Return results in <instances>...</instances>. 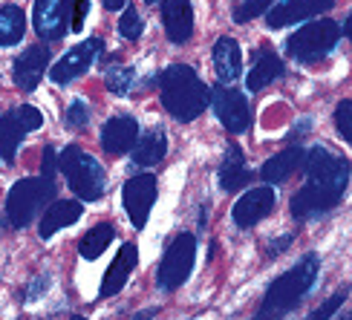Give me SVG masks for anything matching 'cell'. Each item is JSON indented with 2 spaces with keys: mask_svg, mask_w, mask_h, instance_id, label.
Listing matches in <instances>:
<instances>
[{
  "mask_svg": "<svg viewBox=\"0 0 352 320\" xmlns=\"http://www.w3.org/2000/svg\"><path fill=\"white\" fill-rule=\"evenodd\" d=\"M50 69V47H29L12 64V78L23 93H32Z\"/></svg>",
  "mask_w": 352,
  "mask_h": 320,
  "instance_id": "cell-16",
  "label": "cell"
},
{
  "mask_svg": "<svg viewBox=\"0 0 352 320\" xmlns=\"http://www.w3.org/2000/svg\"><path fill=\"white\" fill-rule=\"evenodd\" d=\"M159 98L176 122H194L211 104V90L199 81L197 69L188 64H170L159 72Z\"/></svg>",
  "mask_w": 352,
  "mask_h": 320,
  "instance_id": "cell-3",
  "label": "cell"
},
{
  "mask_svg": "<svg viewBox=\"0 0 352 320\" xmlns=\"http://www.w3.org/2000/svg\"><path fill=\"white\" fill-rule=\"evenodd\" d=\"M144 3H162V0H144Z\"/></svg>",
  "mask_w": 352,
  "mask_h": 320,
  "instance_id": "cell-41",
  "label": "cell"
},
{
  "mask_svg": "<svg viewBox=\"0 0 352 320\" xmlns=\"http://www.w3.org/2000/svg\"><path fill=\"white\" fill-rule=\"evenodd\" d=\"M142 29H144V23L139 18V12L133 6H124L122 18H119V35L124 41H139L142 38Z\"/></svg>",
  "mask_w": 352,
  "mask_h": 320,
  "instance_id": "cell-29",
  "label": "cell"
},
{
  "mask_svg": "<svg viewBox=\"0 0 352 320\" xmlns=\"http://www.w3.org/2000/svg\"><path fill=\"white\" fill-rule=\"evenodd\" d=\"M41 127H43V115L32 104H21V107L3 113L0 115V159H6L12 165L23 136L32 133V130H41Z\"/></svg>",
  "mask_w": 352,
  "mask_h": 320,
  "instance_id": "cell-8",
  "label": "cell"
},
{
  "mask_svg": "<svg viewBox=\"0 0 352 320\" xmlns=\"http://www.w3.org/2000/svg\"><path fill=\"white\" fill-rule=\"evenodd\" d=\"M272 6H274V0H243V3L234 9V21H237V23H248V21L260 18V14H266Z\"/></svg>",
  "mask_w": 352,
  "mask_h": 320,
  "instance_id": "cell-30",
  "label": "cell"
},
{
  "mask_svg": "<svg viewBox=\"0 0 352 320\" xmlns=\"http://www.w3.org/2000/svg\"><path fill=\"white\" fill-rule=\"evenodd\" d=\"M332 6H335V0H280V3L266 12V26L283 29L289 23H300V21L315 18V14H324Z\"/></svg>",
  "mask_w": 352,
  "mask_h": 320,
  "instance_id": "cell-14",
  "label": "cell"
},
{
  "mask_svg": "<svg viewBox=\"0 0 352 320\" xmlns=\"http://www.w3.org/2000/svg\"><path fill=\"white\" fill-rule=\"evenodd\" d=\"M113 237H116V228H113L110 222H98V225H93V228L78 240V254H81L84 260H98L101 254L107 251V245L113 242Z\"/></svg>",
  "mask_w": 352,
  "mask_h": 320,
  "instance_id": "cell-26",
  "label": "cell"
},
{
  "mask_svg": "<svg viewBox=\"0 0 352 320\" xmlns=\"http://www.w3.org/2000/svg\"><path fill=\"white\" fill-rule=\"evenodd\" d=\"M286 76V67L280 61V55H277L269 43H263V49L254 52V67L248 69V78H245V87L252 93H260L263 87H269L274 78Z\"/></svg>",
  "mask_w": 352,
  "mask_h": 320,
  "instance_id": "cell-19",
  "label": "cell"
},
{
  "mask_svg": "<svg viewBox=\"0 0 352 320\" xmlns=\"http://www.w3.org/2000/svg\"><path fill=\"white\" fill-rule=\"evenodd\" d=\"M341 320H349V317H341Z\"/></svg>",
  "mask_w": 352,
  "mask_h": 320,
  "instance_id": "cell-42",
  "label": "cell"
},
{
  "mask_svg": "<svg viewBox=\"0 0 352 320\" xmlns=\"http://www.w3.org/2000/svg\"><path fill=\"white\" fill-rule=\"evenodd\" d=\"M98 55H104V41L101 38H87V41L78 43V47H72L61 61L50 69V76H52L55 84H69V81H76L78 76H84Z\"/></svg>",
  "mask_w": 352,
  "mask_h": 320,
  "instance_id": "cell-11",
  "label": "cell"
},
{
  "mask_svg": "<svg viewBox=\"0 0 352 320\" xmlns=\"http://www.w3.org/2000/svg\"><path fill=\"white\" fill-rule=\"evenodd\" d=\"M32 23L43 41H61L69 29V0H35Z\"/></svg>",
  "mask_w": 352,
  "mask_h": 320,
  "instance_id": "cell-12",
  "label": "cell"
},
{
  "mask_svg": "<svg viewBox=\"0 0 352 320\" xmlns=\"http://www.w3.org/2000/svg\"><path fill=\"white\" fill-rule=\"evenodd\" d=\"M168 153V139L162 127H151L144 136L136 139V144L130 148V165L133 168H153L165 159Z\"/></svg>",
  "mask_w": 352,
  "mask_h": 320,
  "instance_id": "cell-22",
  "label": "cell"
},
{
  "mask_svg": "<svg viewBox=\"0 0 352 320\" xmlns=\"http://www.w3.org/2000/svg\"><path fill=\"white\" fill-rule=\"evenodd\" d=\"M136 139H139V122L127 113L113 115V119H107L104 127H101V150L110 156L130 153Z\"/></svg>",
  "mask_w": 352,
  "mask_h": 320,
  "instance_id": "cell-15",
  "label": "cell"
},
{
  "mask_svg": "<svg viewBox=\"0 0 352 320\" xmlns=\"http://www.w3.org/2000/svg\"><path fill=\"white\" fill-rule=\"evenodd\" d=\"M338 38H341V26L335 21L320 18L315 23L300 26L295 35H289L286 52L295 58L298 64H318V61H324V58H329L335 52Z\"/></svg>",
  "mask_w": 352,
  "mask_h": 320,
  "instance_id": "cell-6",
  "label": "cell"
},
{
  "mask_svg": "<svg viewBox=\"0 0 352 320\" xmlns=\"http://www.w3.org/2000/svg\"><path fill=\"white\" fill-rule=\"evenodd\" d=\"M214 58V72H217V81L219 84H234L240 78V69H243V49L234 38H219L211 49Z\"/></svg>",
  "mask_w": 352,
  "mask_h": 320,
  "instance_id": "cell-21",
  "label": "cell"
},
{
  "mask_svg": "<svg viewBox=\"0 0 352 320\" xmlns=\"http://www.w3.org/2000/svg\"><path fill=\"white\" fill-rule=\"evenodd\" d=\"M23 32H26L23 9L14 6V3L0 6V47H14V43H21Z\"/></svg>",
  "mask_w": 352,
  "mask_h": 320,
  "instance_id": "cell-25",
  "label": "cell"
},
{
  "mask_svg": "<svg viewBox=\"0 0 352 320\" xmlns=\"http://www.w3.org/2000/svg\"><path fill=\"white\" fill-rule=\"evenodd\" d=\"M344 300H346V292L332 295L329 300H324V303H320V306H318L315 312H309V315H306V320H329L335 312H338V309L344 306Z\"/></svg>",
  "mask_w": 352,
  "mask_h": 320,
  "instance_id": "cell-31",
  "label": "cell"
},
{
  "mask_svg": "<svg viewBox=\"0 0 352 320\" xmlns=\"http://www.w3.org/2000/svg\"><path fill=\"white\" fill-rule=\"evenodd\" d=\"M81 214H84L81 199H55L52 205L43 211V216H41V240H50L61 228L78 222Z\"/></svg>",
  "mask_w": 352,
  "mask_h": 320,
  "instance_id": "cell-23",
  "label": "cell"
},
{
  "mask_svg": "<svg viewBox=\"0 0 352 320\" xmlns=\"http://www.w3.org/2000/svg\"><path fill=\"white\" fill-rule=\"evenodd\" d=\"M194 263H197V237L190 231H179L165 249L162 263H159V274H156L159 288L162 292H176L190 277Z\"/></svg>",
  "mask_w": 352,
  "mask_h": 320,
  "instance_id": "cell-7",
  "label": "cell"
},
{
  "mask_svg": "<svg viewBox=\"0 0 352 320\" xmlns=\"http://www.w3.org/2000/svg\"><path fill=\"white\" fill-rule=\"evenodd\" d=\"M274 208V191L269 185H260V187H252L245 191L231 208V220L234 225L240 228H254L260 220H266Z\"/></svg>",
  "mask_w": 352,
  "mask_h": 320,
  "instance_id": "cell-13",
  "label": "cell"
},
{
  "mask_svg": "<svg viewBox=\"0 0 352 320\" xmlns=\"http://www.w3.org/2000/svg\"><path fill=\"white\" fill-rule=\"evenodd\" d=\"M133 81H136V69L133 67H110L107 76H104V84L113 95H127L133 90Z\"/></svg>",
  "mask_w": 352,
  "mask_h": 320,
  "instance_id": "cell-27",
  "label": "cell"
},
{
  "mask_svg": "<svg viewBox=\"0 0 352 320\" xmlns=\"http://www.w3.org/2000/svg\"><path fill=\"white\" fill-rule=\"evenodd\" d=\"M318 274H320V257L303 254L295 266L283 271L280 277L269 286L254 320H283L289 312H295L300 306V300L312 292Z\"/></svg>",
  "mask_w": 352,
  "mask_h": 320,
  "instance_id": "cell-2",
  "label": "cell"
},
{
  "mask_svg": "<svg viewBox=\"0 0 352 320\" xmlns=\"http://www.w3.org/2000/svg\"><path fill=\"white\" fill-rule=\"evenodd\" d=\"M300 168L306 170V185L292 196V216L306 222L329 214L341 202L349 182V165L324 148H312L303 153Z\"/></svg>",
  "mask_w": 352,
  "mask_h": 320,
  "instance_id": "cell-1",
  "label": "cell"
},
{
  "mask_svg": "<svg viewBox=\"0 0 352 320\" xmlns=\"http://www.w3.org/2000/svg\"><path fill=\"white\" fill-rule=\"evenodd\" d=\"M58 196V185L50 176H26L12 185L6 196V220L12 228H26Z\"/></svg>",
  "mask_w": 352,
  "mask_h": 320,
  "instance_id": "cell-5",
  "label": "cell"
},
{
  "mask_svg": "<svg viewBox=\"0 0 352 320\" xmlns=\"http://www.w3.org/2000/svg\"><path fill=\"white\" fill-rule=\"evenodd\" d=\"M303 148L300 144H289L286 150H280L277 156H272L266 165L260 168V179L269 182V185H277V182H286L292 173H295L300 165H303Z\"/></svg>",
  "mask_w": 352,
  "mask_h": 320,
  "instance_id": "cell-24",
  "label": "cell"
},
{
  "mask_svg": "<svg viewBox=\"0 0 352 320\" xmlns=\"http://www.w3.org/2000/svg\"><path fill=\"white\" fill-rule=\"evenodd\" d=\"M64 124H67V130H72V133L87 130V124H90V107H87V101H81V98L72 101L64 113Z\"/></svg>",
  "mask_w": 352,
  "mask_h": 320,
  "instance_id": "cell-28",
  "label": "cell"
},
{
  "mask_svg": "<svg viewBox=\"0 0 352 320\" xmlns=\"http://www.w3.org/2000/svg\"><path fill=\"white\" fill-rule=\"evenodd\" d=\"M50 274H41V277H35V283H29L26 286V292H23V303H32V300H38L43 292L50 288Z\"/></svg>",
  "mask_w": 352,
  "mask_h": 320,
  "instance_id": "cell-34",
  "label": "cell"
},
{
  "mask_svg": "<svg viewBox=\"0 0 352 320\" xmlns=\"http://www.w3.org/2000/svg\"><path fill=\"white\" fill-rule=\"evenodd\" d=\"M162 26L170 43H185L194 35V6H190V0H162Z\"/></svg>",
  "mask_w": 352,
  "mask_h": 320,
  "instance_id": "cell-17",
  "label": "cell"
},
{
  "mask_svg": "<svg viewBox=\"0 0 352 320\" xmlns=\"http://www.w3.org/2000/svg\"><path fill=\"white\" fill-rule=\"evenodd\" d=\"M289 245H292V234H286V237H277V240L269 245V257H277V254H280L283 249H289Z\"/></svg>",
  "mask_w": 352,
  "mask_h": 320,
  "instance_id": "cell-36",
  "label": "cell"
},
{
  "mask_svg": "<svg viewBox=\"0 0 352 320\" xmlns=\"http://www.w3.org/2000/svg\"><path fill=\"white\" fill-rule=\"evenodd\" d=\"M136 263H139V249H136L133 242H124L122 249H119V254H116V260L110 263L104 280H101L98 297H113V295H119L122 288H124V283H127V277L133 274Z\"/></svg>",
  "mask_w": 352,
  "mask_h": 320,
  "instance_id": "cell-18",
  "label": "cell"
},
{
  "mask_svg": "<svg viewBox=\"0 0 352 320\" xmlns=\"http://www.w3.org/2000/svg\"><path fill=\"white\" fill-rule=\"evenodd\" d=\"M254 173L248 170V162H245V153L237 141H231L226 148V156L223 162H219V185H223V191H240L252 182Z\"/></svg>",
  "mask_w": 352,
  "mask_h": 320,
  "instance_id": "cell-20",
  "label": "cell"
},
{
  "mask_svg": "<svg viewBox=\"0 0 352 320\" xmlns=\"http://www.w3.org/2000/svg\"><path fill=\"white\" fill-rule=\"evenodd\" d=\"M69 320H87V317H81V315H72V317H69Z\"/></svg>",
  "mask_w": 352,
  "mask_h": 320,
  "instance_id": "cell-40",
  "label": "cell"
},
{
  "mask_svg": "<svg viewBox=\"0 0 352 320\" xmlns=\"http://www.w3.org/2000/svg\"><path fill=\"white\" fill-rule=\"evenodd\" d=\"M58 168L67 176L72 194L81 202H96L104 196L107 191V173L101 168V162L96 156H90L87 150H81L78 144H67V148L58 153Z\"/></svg>",
  "mask_w": 352,
  "mask_h": 320,
  "instance_id": "cell-4",
  "label": "cell"
},
{
  "mask_svg": "<svg viewBox=\"0 0 352 320\" xmlns=\"http://www.w3.org/2000/svg\"><path fill=\"white\" fill-rule=\"evenodd\" d=\"M211 104H214L217 119L223 122V127L228 130V133L240 136V133H245V130L252 127V107H248V101H245L243 93L228 90V87L219 84L217 90L211 93Z\"/></svg>",
  "mask_w": 352,
  "mask_h": 320,
  "instance_id": "cell-10",
  "label": "cell"
},
{
  "mask_svg": "<svg viewBox=\"0 0 352 320\" xmlns=\"http://www.w3.org/2000/svg\"><path fill=\"white\" fill-rule=\"evenodd\" d=\"M159 315V309H142L139 315H133V320H153Z\"/></svg>",
  "mask_w": 352,
  "mask_h": 320,
  "instance_id": "cell-38",
  "label": "cell"
},
{
  "mask_svg": "<svg viewBox=\"0 0 352 320\" xmlns=\"http://www.w3.org/2000/svg\"><path fill=\"white\" fill-rule=\"evenodd\" d=\"M87 12H90V0H69V29L81 32L87 23Z\"/></svg>",
  "mask_w": 352,
  "mask_h": 320,
  "instance_id": "cell-33",
  "label": "cell"
},
{
  "mask_svg": "<svg viewBox=\"0 0 352 320\" xmlns=\"http://www.w3.org/2000/svg\"><path fill=\"white\" fill-rule=\"evenodd\" d=\"M349 113H352V104H349V98H344L338 110H335V124H338L344 141H352V115Z\"/></svg>",
  "mask_w": 352,
  "mask_h": 320,
  "instance_id": "cell-32",
  "label": "cell"
},
{
  "mask_svg": "<svg viewBox=\"0 0 352 320\" xmlns=\"http://www.w3.org/2000/svg\"><path fill=\"white\" fill-rule=\"evenodd\" d=\"M127 6V0H104V9L116 12V9H124Z\"/></svg>",
  "mask_w": 352,
  "mask_h": 320,
  "instance_id": "cell-39",
  "label": "cell"
},
{
  "mask_svg": "<svg viewBox=\"0 0 352 320\" xmlns=\"http://www.w3.org/2000/svg\"><path fill=\"white\" fill-rule=\"evenodd\" d=\"M306 130H312V119H300V124H298V127L289 133V141H292V144L300 141V133H306Z\"/></svg>",
  "mask_w": 352,
  "mask_h": 320,
  "instance_id": "cell-37",
  "label": "cell"
},
{
  "mask_svg": "<svg viewBox=\"0 0 352 320\" xmlns=\"http://www.w3.org/2000/svg\"><path fill=\"white\" fill-rule=\"evenodd\" d=\"M55 168H58V153H55V148H47V150H43V168H41V176L55 179Z\"/></svg>",
  "mask_w": 352,
  "mask_h": 320,
  "instance_id": "cell-35",
  "label": "cell"
},
{
  "mask_svg": "<svg viewBox=\"0 0 352 320\" xmlns=\"http://www.w3.org/2000/svg\"><path fill=\"white\" fill-rule=\"evenodd\" d=\"M156 196H159V182L153 173H139V176H130L122 185L124 211L136 228L148 225V216H151V208L156 205Z\"/></svg>",
  "mask_w": 352,
  "mask_h": 320,
  "instance_id": "cell-9",
  "label": "cell"
}]
</instances>
